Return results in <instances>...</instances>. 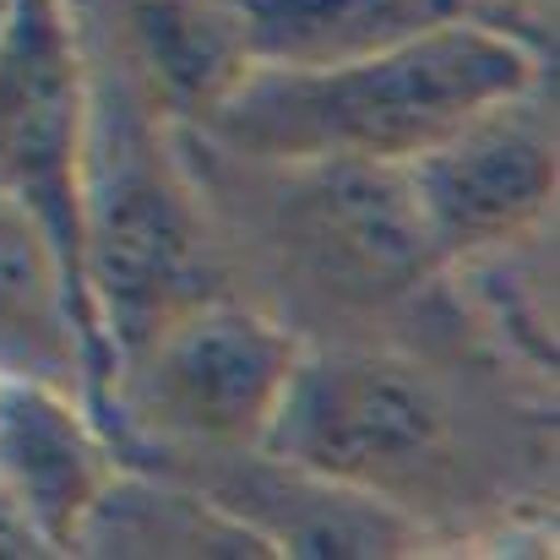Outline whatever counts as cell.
I'll use <instances>...</instances> for the list:
<instances>
[{
	"label": "cell",
	"instance_id": "cell-8",
	"mask_svg": "<svg viewBox=\"0 0 560 560\" xmlns=\"http://www.w3.org/2000/svg\"><path fill=\"white\" fill-rule=\"evenodd\" d=\"M0 371L77 392L98 430L109 424L115 360L88 316L49 229L11 196H0Z\"/></svg>",
	"mask_w": 560,
	"mask_h": 560
},
{
	"label": "cell",
	"instance_id": "cell-6",
	"mask_svg": "<svg viewBox=\"0 0 560 560\" xmlns=\"http://www.w3.org/2000/svg\"><path fill=\"white\" fill-rule=\"evenodd\" d=\"M82 164H88L82 11L77 0H11L0 16V196L22 201L49 229L88 316L98 322L82 267Z\"/></svg>",
	"mask_w": 560,
	"mask_h": 560
},
{
	"label": "cell",
	"instance_id": "cell-7",
	"mask_svg": "<svg viewBox=\"0 0 560 560\" xmlns=\"http://www.w3.org/2000/svg\"><path fill=\"white\" fill-rule=\"evenodd\" d=\"M402 170L446 272L528 245L545 229L560 186L556 109L545 82L490 104Z\"/></svg>",
	"mask_w": 560,
	"mask_h": 560
},
{
	"label": "cell",
	"instance_id": "cell-1",
	"mask_svg": "<svg viewBox=\"0 0 560 560\" xmlns=\"http://www.w3.org/2000/svg\"><path fill=\"white\" fill-rule=\"evenodd\" d=\"M545 82L528 33L490 16H446L343 66H250L190 142L234 164H408L501 98Z\"/></svg>",
	"mask_w": 560,
	"mask_h": 560
},
{
	"label": "cell",
	"instance_id": "cell-4",
	"mask_svg": "<svg viewBox=\"0 0 560 560\" xmlns=\"http://www.w3.org/2000/svg\"><path fill=\"white\" fill-rule=\"evenodd\" d=\"M305 332L250 300L212 294L153 332L109 386V424L120 463L153 452H245L261 446Z\"/></svg>",
	"mask_w": 560,
	"mask_h": 560
},
{
	"label": "cell",
	"instance_id": "cell-12",
	"mask_svg": "<svg viewBox=\"0 0 560 560\" xmlns=\"http://www.w3.org/2000/svg\"><path fill=\"white\" fill-rule=\"evenodd\" d=\"M256 66H343L402 44L446 16H463L468 0H234Z\"/></svg>",
	"mask_w": 560,
	"mask_h": 560
},
{
	"label": "cell",
	"instance_id": "cell-14",
	"mask_svg": "<svg viewBox=\"0 0 560 560\" xmlns=\"http://www.w3.org/2000/svg\"><path fill=\"white\" fill-rule=\"evenodd\" d=\"M5 5H11V0H0V16H5Z\"/></svg>",
	"mask_w": 560,
	"mask_h": 560
},
{
	"label": "cell",
	"instance_id": "cell-2",
	"mask_svg": "<svg viewBox=\"0 0 560 560\" xmlns=\"http://www.w3.org/2000/svg\"><path fill=\"white\" fill-rule=\"evenodd\" d=\"M82 33H88L82 267L109 360L120 371V360H131L180 311L212 294H234L229 240L207 207L201 170L186 153L180 131L142 93L126 55L115 49V38L93 11H82Z\"/></svg>",
	"mask_w": 560,
	"mask_h": 560
},
{
	"label": "cell",
	"instance_id": "cell-13",
	"mask_svg": "<svg viewBox=\"0 0 560 560\" xmlns=\"http://www.w3.org/2000/svg\"><path fill=\"white\" fill-rule=\"evenodd\" d=\"M22 556H49V550L33 534V523L16 512V501L0 490V560H22Z\"/></svg>",
	"mask_w": 560,
	"mask_h": 560
},
{
	"label": "cell",
	"instance_id": "cell-11",
	"mask_svg": "<svg viewBox=\"0 0 560 560\" xmlns=\"http://www.w3.org/2000/svg\"><path fill=\"white\" fill-rule=\"evenodd\" d=\"M77 556H201V560H267V539L229 517L212 495L186 479L126 468L93 501Z\"/></svg>",
	"mask_w": 560,
	"mask_h": 560
},
{
	"label": "cell",
	"instance_id": "cell-10",
	"mask_svg": "<svg viewBox=\"0 0 560 560\" xmlns=\"http://www.w3.org/2000/svg\"><path fill=\"white\" fill-rule=\"evenodd\" d=\"M104 33L175 131H201L256 66L234 0H115Z\"/></svg>",
	"mask_w": 560,
	"mask_h": 560
},
{
	"label": "cell",
	"instance_id": "cell-3",
	"mask_svg": "<svg viewBox=\"0 0 560 560\" xmlns=\"http://www.w3.org/2000/svg\"><path fill=\"white\" fill-rule=\"evenodd\" d=\"M272 457L349 485L413 517H457L495 495L474 424L446 375L392 343L305 338L278 419L261 441Z\"/></svg>",
	"mask_w": 560,
	"mask_h": 560
},
{
	"label": "cell",
	"instance_id": "cell-9",
	"mask_svg": "<svg viewBox=\"0 0 560 560\" xmlns=\"http://www.w3.org/2000/svg\"><path fill=\"white\" fill-rule=\"evenodd\" d=\"M115 474V441L77 392L0 371V490L49 556H77V534Z\"/></svg>",
	"mask_w": 560,
	"mask_h": 560
},
{
	"label": "cell",
	"instance_id": "cell-5",
	"mask_svg": "<svg viewBox=\"0 0 560 560\" xmlns=\"http://www.w3.org/2000/svg\"><path fill=\"white\" fill-rule=\"evenodd\" d=\"M267 180V240L283 256L289 283L338 316L392 311L435 278L446 261L430 245L402 164L316 159V164H250Z\"/></svg>",
	"mask_w": 560,
	"mask_h": 560
}]
</instances>
